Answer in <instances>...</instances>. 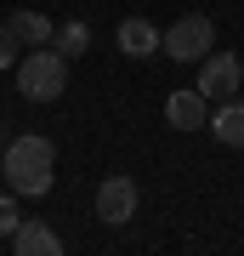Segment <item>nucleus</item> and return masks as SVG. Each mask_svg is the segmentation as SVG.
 Masks as SVG:
<instances>
[{
    "instance_id": "1",
    "label": "nucleus",
    "mask_w": 244,
    "mask_h": 256,
    "mask_svg": "<svg viewBox=\"0 0 244 256\" xmlns=\"http://www.w3.org/2000/svg\"><path fill=\"white\" fill-rule=\"evenodd\" d=\"M51 171H57V148L45 137H17V142H6V154H0V176H6L11 194H23V200L51 194Z\"/></svg>"
},
{
    "instance_id": "2",
    "label": "nucleus",
    "mask_w": 244,
    "mask_h": 256,
    "mask_svg": "<svg viewBox=\"0 0 244 256\" xmlns=\"http://www.w3.org/2000/svg\"><path fill=\"white\" fill-rule=\"evenodd\" d=\"M68 86V57L57 46H28V57L17 63V92L28 102H57Z\"/></svg>"
},
{
    "instance_id": "3",
    "label": "nucleus",
    "mask_w": 244,
    "mask_h": 256,
    "mask_svg": "<svg viewBox=\"0 0 244 256\" xmlns=\"http://www.w3.org/2000/svg\"><path fill=\"white\" fill-rule=\"evenodd\" d=\"M210 52H216V23L205 12H188L165 28V57H176V63H205Z\"/></svg>"
},
{
    "instance_id": "4",
    "label": "nucleus",
    "mask_w": 244,
    "mask_h": 256,
    "mask_svg": "<svg viewBox=\"0 0 244 256\" xmlns=\"http://www.w3.org/2000/svg\"><path fill=\"white\" fill-rule=\"evenodd\" d=\"M239 80H244V63L233 52H210L205 63H199V92L210 102H227V97H239Z\"/></svg>"
},
{
    "instance_id": "5",
    "label": "nucleus",
    "mask_w": 244,
    "mask_h": 256,
    "mask_svg": "<svg viewBox=\"0 0 244 256\" xmlns=\"http://www.w3.org/2000/svg\"><path fill=\"white\" fill-rule=\"evenodd\" d=\"M136 205H142V188H136L131 176H108V182L97 188V216L108 222V228H125L136 216Z\"/></svg>"
},
{
    "instance_id": "6",
    "label": "nucleus",
    "mask_w": 244,
    "mask_h": 256,
    "mask_svg": "<svg viewBox=\"0 0 244 256\" xmlns=\"http://www.w3.org/2000/svg\"><path fill=\"white\" fill-rule=\"evenodd\" d=\"M210 102L199 86H188V92H171L165 97V126H176V131H199V126H210Z\"/></svg>"
},
{
    "instance_id": "7",
    "label": "nucleus",
    "mask_w": 244,
    "mask_h": 256,
    "mask_svg": "<svg viewBox=\"0 0 244 256\" xmlns=\"http://www.w3.org/2000/svg\"><path fill=\"white\" fill-rule=\"evenodd\" d=\"M11 250L17 256H63V234L51 222H40V216H23L11 228Z\"/></svg>"
},
{
    "instance_id": "8",
    "label": "nucleus",
    "mask_w": 244,
    "mask_h": 256,
    "mask_svg": "<svg viewBox=\"0 0 244 256\" xmlns=\"http://www.w3.org/2000/svg\"><path fill=\"white\" fill-rule=\"evenodd\" d=\"M119 52H125V57H154V52H165V28H154L148 18H125V23H119Z\"/></svg>"
},
{
    "instance_id": "9",
    "label": "nucleus",
    "mask_w": 244,
    "mask_h": 256,
    "mask_svg": "<svg viewBox=\"0 0 244 256\" xmlns=\"http://www.w3.org/2000/svg\"><path fill=\"white\" fill-rule=\"evenodd\" d=\"M210 137L222 148H244V97H227L210 108Z\"/></svg>"
},
{
    "instance_id": "10",
    "label": "nucleus",
    "mask_w": 244,
    "mask_h": 256,
    "mask_svg": "<svg viewBox=\"0 0 244 256\" xmlns=\"http://www.w3.org/2000/svg\"><path fill=\"white\" fill-rule=\"evenodd\" d=\"M11 34H17V46H51L57 28L45 12H11Z\"/></svg>"
},
{
    "instance_id": "11",
    "label": "nucleus",
    "mask_w": 244,
    "mask_h": 256,
    "mask_svg": "<svg viewBox=\"0 0 244 256\" xmlns=\"http://www.w3.org/2000/svg\"><path fill=\"white\" fill-rule=\"evenodd\" d=\"M91 46V28L80 23V18H74V23H63V28H57V52H63V57H80Z\"/></svg>"
},
{
    "instance_id": "12",
    "label": "nucleus",
    "mask_w": 244,
    "mask_h": 256,
    "mask_svg": "<svg viewBox=\"0 0 244 256\" xmlns=\"http://www.w3.org/2000/svg\"><path fill=\"white\" fill-rule=\"evenodd\" d=\"M17 194H0V239H11V228H17Z\"/></svg>"
},
{
    "instance_id": "13",
    "label": "nucleus",
    "mask_w": 244,
    "mask_h": 256,
    "mask_svg": "<svg viewBox=\"0 0 244 256\" xmlns=\"http://www.w3.org/2000/svg\"><path fill=\"white\" fill-rule=\"evenodd\" d=\"M11 40H17V34H11V23H0V63L11 57Z\"/></svg>"
},
{
    "instance_id": "14",
    "label": "nucleus",
    "mask_w": 244,
    "mask_h": 256,
    "mask_svg": "<svg viewBox=\"0 0 244 256\" xmlns=\"http://www.w3.org/2000/svg\"><path fill=\"white\" fill-rule=\"evenodd\" d=\"M0 154H6V142H0Z\"/></svg>"
}]
</instances>
